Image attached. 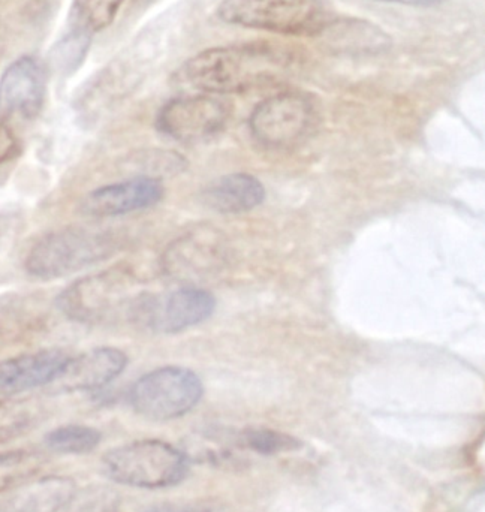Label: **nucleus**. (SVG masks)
<instances>
[{
	"instance_id": "obj_1",
	"label": "nucleus",
	"mask_w": 485,
	"mask_h": 512,
	"mask_svg": "<svg viewBox=\"0 0 485 512\" xmlns=\"http://www.w3.org/2000/svg\"><path fill=\"white\" fill-rule=\"evenodd\" d=\"M295 54L271 42L213 47L183 66L185 80L206 93L244 92L279 80L294 68Z\"/></svg>"
},
{
	"instance_id": "obj_2",
	"label": "nucleus",
	"mask_w": 485,
	"mask_h": 512,
	"mask_svg": "<svg viewBox=\"0 0 485 512\" xmlns=\"http://www.w3.org/2000/svg\"><path fill=\"white\" fill-rule=\"evenodd\" d=\"M135 276L125 265L96 271L66 286L57 297V309L78 324L104 325L131 318Z\"/></svg>"
},
{
	"instance_id": "obj_3",
	"label": "nucleus",
	"mask_w": 485,
	"mask_h": 512,
	"mask_svg": "<svg viewBox=\"0 0 485 512\" xmlns=\"http://www.w3.org/2000/svg\"><path fill=\"white\" fill-rule=\"evenodd\" d=\"M119 243V236L113 231L60 228L45 234L32 246L26 258V271L42 280L71 276L116 254Z\"/></svg>"
},
{
	"instance_id": "obj_4",
	"label": "nucleus",
	"mask_w": 485,
	"mask_h": 512,
	"mask_svg": "<svg viewBox=\"0 0 485 512\" xmlns=\"http://www.w3.org/2000/svg\"><path fill=\"white\" fill-rule=\"evenodd\" d=\"M105 475L134 489L158 490L176 486L188 474V456L156 439L129 442L111 448L102 457Z\"/></svg>"
},
{
	"instance_id": "obj_5",
	"label": "nucleus",
	"mask_w": 485,
	"mask_h": 512,
	"mask_svg": "<svg viewBox=\"0 0 485 512\" xmlns=\"http://www.w3.org/2000/svg\"><path fill=\"white\" fill-rule=\"evenodd\" d=\"M218 15L224 23L289 36H313L331 24L322 0H224Z\"/></svg>"
},
{
	"instance_id": "obj_6",
	"label": "nucleus",
	"mask_w": 485,
	"mask_h": 512,
	"mask_svg": "<svg viewBox=\"0 0 485 512\" xmlns=\"http://www.w3.org/2000/svg\"><path fill=\"white\" fill-rule=\"evenodd\" d=\"M203 393V382L197 373L168 366L141 376L129 391V403L147 420L170 421L191 412Z\"/></svg>"
},
{
	"instance_id": "obj_7",
	"label": "nucleus",
	"mask_w": 485,
	"mask_h": 512,
	"mask_svg": "<svg viewBox=\"0 0 485 512\" xmlns=\"http://www.w3.org/2000/svg\"><path fill=\"white\" fill-rule=\"evenodd\" d=\"M215 307V297L209 291L185 286L165 297L140 294L129 321L159 333L173 334L206 321Z\"/></svg>"
},
{
	"instance_id": "obj_8",
	"label": "nucleus",
	"mask_w": 485,
	"mask_h": 512,
	"mask_svg": "<svg viewBox=\"0 0 485 512\" xmlns=\"http://www.w3.org/2000/svg\"><path fill=\"white\" fill-rule=\"evenodd\" d=\"M315 120L309 96L286 92L262 101L249 119L253 137L267 147H286L307 134Z\"/></svg>"
},
{
	"instance_id": "obj_9",
	"label": "nucleus",
	"mask_w": 485,
	"mask_h": 512,
	"mask_svg": "<svg viewBox=\"0 0 485 512\" xmlns=\"http://www.w3.org/2000/svg\"><path fill=\"white\" fill-rule=\"evenodd\" d=\"M228 107L215 96H179L161 108L156 128L179 143H200L224 129Z\"/></svg>"
},
{
	"instance_id": "obj_10",
	"label": "nucleus",
	"mask_w": 485,
	"mask_h": 512,
	"mask_svg": "<svg viewBox=\"0 0 485 512\" xmlns=\"http://www.w3.org/2000/svg\"><path fill=\"white\" fill-rule=\"evenodd\" d=\"M47 95V74L35 57L12 62L0 78V120H33L41 113Z\"/></svg>"
},
{
	"instance_id": "obj_11",
	"label": "nucleus",
	"mask_w": 485,
	"mask_h": 512,
	"mask_svg": "<svg viewBox=\"0 0 485 512\" xmlns=\"http://www.w3.org/2000/svg\"><path fill=\"white\" fill-rule=\"evenodd\" d=\"M164 197V185L159 179L132 177L125 182L102 186L87 194L80 212L87 218L110 219L131 215L156 206Z\"/></svg>"
},
{
	"instance_id": "obj_12",
	"label": "nucleus",
	"mask_w": 485,
	"mask_h": 512,
	"mask_svg": "<svg viewBox=\"0 0 485 512\" xmlns=\"http://www.w3.org/2000/svg\"><path fill=\"white\" fill-rule=\"evenodd\" d=\"M222 261V248L215 231L197 230L171 243L162 256V270L177 282H203Z\"/></svg>"
},
{
	"instance_id": "obj_13",
	"label": "nucleus",
	"mask_w": 485,
	"mask_h": 512,
	"mask_svg": "<svg viewBox=\"0 0 485 512\" xmlns=\"http://www.w3.org/2000/svg\"><path fill=\"white\" fill-rule=\"evenodd\" d=\"M128 366V355L111 346L90 349L77 357H69L51 387L60 393L96 391L119 378Z\"/></svg>"
},
{
	"instance_id": "obj_14",
	"label": "nucleus",
	"mask_w": 485,
	"mask_h": 512,
	"mask_svg": "<svg viewBox=\"0 0 485 512\" xmlns=\"http://www.w3.org/2000/svg\"><path fill=\"white\" fill-rule=\"evenodd\" d=\"M68 360L62 349H42L0 361V400L53 384Z\"/></svg>"
},
{
	"instance_id": "obj_15",
	"label": "nucleus",
	"mask_w": 485,
	"mask_h": 512,
	"mask_svg": "<svg viewBox=\"0 0 485 512\" xmlns=\"http://www.w3.org/2000/svg\"><path fill=\"white\" fill-rule=\"evenodd\" d=\"M77 490L69 477L32 478L0 499V512H60L74 501Z\"/></svg>"
},
{
	"instance_id": "obj_16",
	"label": "nucleus",
	"mask_w": 485,
	"mask_h": 512,
	"mask_svg": "<svg viewBox=\"0 0 485 512\" xmlns=\"http://www.w3.org/2000/svg\"><path fill=\"white\" fill-rule=\"evenodd\" d=\"M262 183L250 174L234 173L210 183L203 191V201L219 213H243L264 201Z\"/></svg>"
},
{
	"instance_id": "obj_17",
	"label": "nucleus",
	"mask_w": 485,
	"mask_h": 512,
	"mask_svg": "<svg viewBox=\"0 0 485 512\" xmlns=\"http://www.w3.org/2000/svg\"><path fill=\"white\" fill-rule=\"evenodd\" d=\"M45 457L38 451L12 450L0 453V495L32 480L44 468Z\"/></svg>"
},
{
	"instance_id": "obj_18",
	"label": "nucleus",
	"mask_w": 485,
	"mask_h": 512,
	"mask_svg": "<svg viewBox=\"0 0 485 512\" xmlns=\"http://www.w3.org/2000/svg\"><path fill=\"white\" fill-rule=\"evenodd\" d=\"M44 441L48 450L53 453L80 456L92 453L98 448L102 441V433L95 427L68 424L48 432Z\"/></svg>"
},
{
	"instance_id": "obj_19",
	"label": "nucleus",
	"mask_w": 485,
	"mask_h": 512,
	"mask_svg": "<svg viewBox=\"0 0 485 512\" xmlns=\"http://www.w3.org/2000/svg\"><path fill=\"white\" fill-rule=\"evenodd\" d=\"M125 0H74L71 18L75 32L92 36L107 29Z\"/></svg>"
},
{
	"instance_id": "obj_20",
	"label": "nucleus",
	"mask_w": 485,
	"mask_h": 512,
	"mask_svg": "<svg viewBox=\"0 0 485 512\" xmlns=\"http://www.w3.org/2000/svg\"><path fill=\"white\" fill-rule=\"evenodd\" d=\"M38 420L35 406L18 400H0V445L20 438Z\"/></svg>"
},
{
	"instance_id": "obj_21",
	"label": "nucleus",
	"mask_w": 485,
	"mask_h": 512,
	"mask_svg": "<svg viewBox=\"0 0 485 512\" xmlns=\"http://www.w3.org/2000/svg\"><path fill=\"white\" fill-rule=\"evenodd\" d=\"M35 321H38V312L29 310L24 300L11 298L0 303V334H9V331L17 334L30 330Z\"/></svg>"
},
{
	"instance_id": "obj_22",
	"label": "nucleus",
	"mask_w": 485,
	"mask_h": 512,
	"mask_svg": "<svg viewBox=\"0 0 485 512\" xmlns=\"http://www.w3.org/2000/svg\"><path fill=\"white\" fill-rule=\"evenodd\" d=\"M249 448L261 454H274L280 451H291L300 447L297 439L273 430H250L244 436Z\"/></svg>"
},
{
	"instance_id": "obj_23",
	"label": "nucleus",
	"mask_w": 485,
	"mask_h": 512,
	"mask_svg": "<svg viewBox=\"0 0 485 512\" xmlns=\"http://www.w3.org/2000/svg\"><path fill=\"white\" fill-rule=\"evenodd\" d=\"M21 141L9 123L0 120V167L20 156Z\"/></svg>"
},
{
	"instance_id": "obj_24",
	"label": "nucleus",
	"mask_w": 485,
	"mask_h": 512,
	"mask_svg": "<svg viewBox=\"0 0 485 512\" xmlns=\"http://www.w3.org/2000/svg\"><path fill=\"white\" fill-rule=\"evenodd\" d=\"M378 2L402 3L411 6H435L441 5L445 0H378Z\"/></svg>"
},
{
	"instance_id": "obj_25",
	"label": "nucleus",
	"mask_w": 485,
	"mask_h": 512,
	"mask_svg": "<svg viewBox=\"0 0 485 512\" xmlns=\"http://www.w3.org/2000/svg\"><path fill=\"white\" fill-rule=\"evenodd\" d=\"M149 512H204V511L194 510V508L162 507V508H153V510L149 511Z\"/></svg>"
},
{
	"instance_id": "obj_26",
	"label": "nucleus",
	"mask_w": 485,
	"mask_h": 512,
	"mask_svg": "<svg viewBox=\"0 0 485 512\" xmlns=\"http://www.w3.org/2000/svg\"><path fill=\"white\" fill-rule=\"evenodd\" d=\"M5 45V29H3V24L0 23V57H2L3 51H5Z\"/></svg>"
}]
</instances>
